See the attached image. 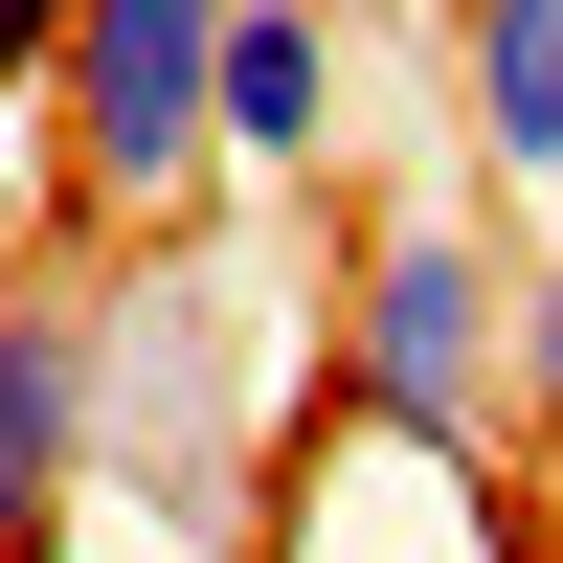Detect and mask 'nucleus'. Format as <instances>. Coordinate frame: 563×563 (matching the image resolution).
<instances>
[{"mask_svg": "<svg viewBox=\"0 0 563 563\" xmlns=\"http://www.w3.org/2000/svg\"><path fill=\"white\" fill-rule=\"evenodd\" d=\"M519 225L474 203V180H406V203H361V249L316 271V406L384 451H496L519 429Z\"/></svg>", "mask_w": 563, "mask_h": 563, "instance_id": "obj_1", "label": "nucleus"}, {"mask_svg": "<svg viewBox=\"0 0 563 563\" xmlns=\"http://www.w3.org/2000/svg\"><path fill=\"white\" fill-rule=\"evenodd\" d=\"M45 180H68V249H180L225 180V0H90L68 90H45Z\"/></svg>", "mask_w": 563, "mask_h": 563, "instance_id": "obj_2", "label": "nucleus"}, {"mask_svg": "<svg viewBox=\"0 0 563 563\" xmlns=\"http://www.w3.org/2000/svg\"><path fill=\"white\" fill-rule=\"evenodd\" d=\"M113 496V271H0V563H68Z\"/></svg>", "mask_w": 563, "mask_h": 563, "instance_id": "obj_3", "label": "nucleus"}, {"mask_svg": "<svg viewBox=\"0 0 563 563\" xmlns=\"http://www.w3.org/2000/svg\"><path fill=\"white\" fill-rule=\"evenodd\" d=\"M451 180L563 249V0H451Z\"/></svg>", "mask_w": 563, "mask_h": 563, "instance_id": "obj_4", "label": "nucleus"}, {"mask_svg": "<svg viewBox=\"0 0 563 563\" xmlns=\"http://www.w3.org/2000/svg\"><path fill=\"white\" fill-rule=\"evenodd\" d=\"M361 45H339V0H225V180L249 203H316V180L361 158Z\"/></svg>", "mask_w": 563, "mask_h": 563, "instance_id": "obj_5", "label": "nucleus"}, {"mask_svg": "<svg viewBox=\"0 0 563 563\" xmlns=\"http://www.w3.org/2000/svg\"><path fill=\"white\" fill-rule=\"evenodd\" d=\"M68 23H90V0H0V135H23L45 90H68Z\"/></svg>", "mask_w": 563, "mask_h": 563, "instance_id": "obj_6", "label": "nucleus"}]
</instances>
